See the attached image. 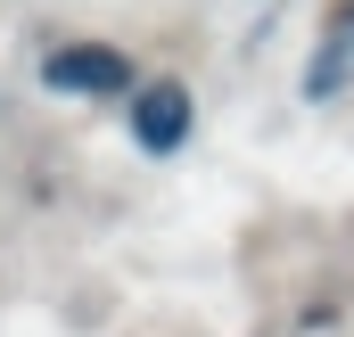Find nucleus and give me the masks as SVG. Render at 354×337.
Segmentation results:
<instances>
[{
	"instance_id": "1",
	"label": "nucleus",
	"mask_w": 354,
	"mask_h": 337,
	"mask_svg": "<svg viewBox=\"0 0 354 337\" xmlns=\"http://www.w3.org/2000/svg\"><path fill=\"white\" fill-rule=\"evenodd\" d=\"M41 90H58V99H132L140 75L115 41H58L41 58Z\"/></svg>"
},
{
	"instance_id": "2",
	"label": "nucleus",
	"mask_w": 354,
	"mask_h": 337,
	"mask_svg": "<svg viewBox=\"0 0 354 337\" xmlns=\"http://www.w3.org/2000/svg\"><path fill=\"white\" fill-rule=\"evenodd\" d=\"M124 124H132V140L149 157H174L181 140H189V90L181 83H140L124 99Z\"/></svg>"
},
{
	"instance_id": "3",
	"label": "nucleus",
	"mask_w": 354,
	"mask_h": 337,
	"mask_svg": "<svg viewBox=\"0 0 354 337\" xmlns=\"http://www.w3.org/2000/svg\"><path fill=\"white\" fill-rule=\"evenodd\" d=\"M338 90H354V0L322 25V41L305 58V99H338Z\"/></svg>"
}]
</instances>
